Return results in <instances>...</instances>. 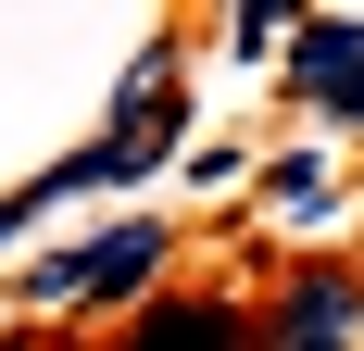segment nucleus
I'll use <instances>...</instances> for the list:
<instances>
[{"instance_id":"f257e3e1","label":"nucleus","mask_w":364,"mask_h":351,"mask_svg":"<svg viewBox=\"0 0 364 351\" xmlns=\"http://www.w3.org/2000/svg\"><path fill=\"white\" fill-rule=\"evenodd\" d=\"M364 339V264H289L264 288V351H352Z\"/></svg>"},{"instance_id":"f03ea898","label":"nucleus","mask_w":364,"mask_h":351,"mask_svg":"<svg viewBox=\"0 0 364 351\" xmlns=\"http://www.w3.org/2000/svg\"><path fill=\"white\" fill-rule=\"evenodd\" d=\"M164 251H176V226L164 213H126V226H101V239H75V314H126V301H164Z\"/></svg>"},{"instance_id":"7ed1b4c3","label":"nucleus","mask_w":364,"mask_h":351,"mask_svg":"<svg viewBox=\"0 0 364 351\" xmlns=\"http://www.w3.org/2000/svg\"><path fill=\"white\" fill-rule=\"evenodd\" d=\"M126 351H264V314H239L214 288H164L151 314H126Z\"/></svg>"},{"instance_id":"20e7f679","label":"nucleus","mask_w":364,"mask_h":351,"mask_svg":"<svg viewBox=\"0 0 364 351\" xmlns=\"http://www.w3.org/2000/svg\"><path fill=\"white\" fill-rule=\"evenodd\" d=\"M352 63H364V26H352V13L301 26V38H289V101H327V88H339Z\"/></svg>"},{"instance_id":"39448f33","label":"nucleus","mask_w":364,"mask_h":351,"mask_svg":"<svg viewBox=\"0 0 364 351\" xmlns=\"http://www.w3.org/2000/svg\"><path fill=\"white\" fill-rule=\"evenodd\" d=\"M327 201H339V163H327V151H277V176H264V213H277V226H314Z\"/></svg>"},{"instance_id":"423d86ee","label":"nucleus","mask_w":364,"mask_h":351,"mask_svg":"<svg viewBox=\"0 0 364 351\" xmlns=\"http://www.w3.org/2000/svg\"><path fill=\"white\" fill-rule=\"evenodd\" d=\"M239 176H252L239 139H201V151H188V188H239Z\"/></svg>"},{"instance_id":"0eeeda50","label":"nucleus","mask_w":364,"mask_h":351,"mask_svg":"<svg viewBox=\"0 0 364 351\" xmlns=\"http://www.w3.org/2000/svg\"><path fill=\"white\" fill-rule=\"evenodd\" d=\"M289 38H301L289 13H226V50H289Z\"/></svg>"},{"instance_id":"6e6552de","label":"nucleus","mask_w":364,"mask_h":351,"mask_svg":"<svg viewBox=\"0 0 364 351\" xmlns=\"http://www.w3.org/2000/svg\"><path fill=\"white\" fill-rule=\"evenodd\" d=\"M50 188H63V163L38 176V188H13V201H0V239H26V226H38V201H50Z\"/></svg>"},{"instance_id":"1a4fd4ad","label":"nucleus","mask_w":364,"mask_h":351,"mask_svg":"<svg viewBox=\"0 0 364 351\" xmlns=\"http://www.w3.org/2000/svg\"><path fill=\"white\" fill-rule=\"evenodd\" d=\"M314 113H327V126H364V63L339 75V88H327V101H314Z\"/></svg>"},{"instance_id":"9d476101","label":"nucleus","mask_w":364,"mask_h":351,"mask_svg":"<svg viewBox=\"0 0 364 351\" xmlns=\"http://www.w3.org/2000/svg\"><path fill=\"white\" fill-rule=\"evenodd\" d=\"M0 351H50V339H26V326H13V339H0Z\"/></svg>"}]
</instances>
